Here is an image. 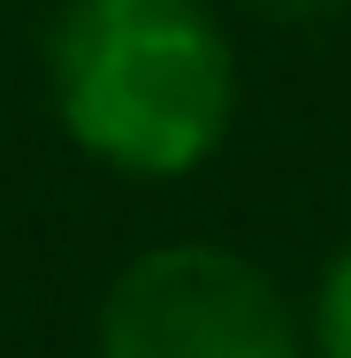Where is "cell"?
<instances>
[{"label":"cell","mask_w":351,"mask_h":358,"mask_svg":"<svg viewBox=\"0 0 351 358\" xmlns=\"http://www.w3.org/2000/svg\"><path fill=\"white\" fill-rule=\"evenodd\" d=\"M54 92L69 138L107 168L184 176L229 130L237 69L199 0H69Z\"/></svg>","instance_id":"obj_1"},{"label":"cell","mask_w":351,"mask_h":358,"mask_svg":"<svg viewBox=\"0 0 351 358\" xmlns=\"http://www.w3.org/2000/svg\"><path fill=\"white\" fill-rule=\"evenodd\" d=\"M99 358H298L290 305L214 244L145 252L99 313Z\"/></svg>","instance_id":"obj_2"},{"label":"cell","mask_w":351,"mask_h":358,"mask_svg":"<svg viewBox=\"0 0 351 358\" xmlns=\"http://www.w3.org/2000/svg\"><path fill=\"white\" fill-rule=\"evenodd\" d=\"M321 358H351V252L321 282Z\"/></svg>","instance_id":"obj_3"},{"label":"cell","mask_w":351,"mask_h":358,"mask_svg":"<svg viewBox=\"0 0 351 358\" xmlns=\"http://www.w3.org/2000/svg\"><path fill=\"white\" fill-rule=\"evenodd\" d=\"M344 8L351 0H260V15H275V23H329Z\"/></svg>","instance_id":"obj_4"}]
</instances>
